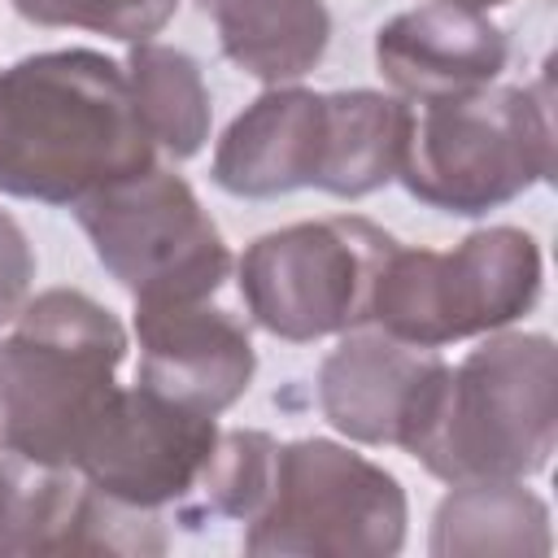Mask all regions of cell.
<instances>
[{"label":"cell","instance_id":"obj_22","mask_svg":"<svg viewBox=\"0 0 558 558\" xmlns=\"http://www.w3.org/2000/svg\"><path fill=\"white\" fill-rule=\"evenodd\" d=\"M449 4H462V9H501V4H510V0H449Z\"/></svg>","mask_w":558,"mask_h":558},{"label":"cell","instance_id":"obj_16","mask_svg":"<svg viewBox=\"0 0 558 558\" xmlns=\"http://www.w3.org/2000/svg\"><path fill=\"white\" fill-rule=\"evenodd\" d=\"M214 26L231 65L279 87L305 78L331 39L323 0H196Z\"/></svg>","mask_w":558,"mask_h":558},{"label":"cell","instance_id":"obj_9","mask_svg":"<svg viewBox=\"0 0 558 558\" xmlns=\"http://www.w3.org/2000/svg\"><path fill=\"white\" fill-rule=\"evenodd\" d=\"M218 423L209 414L183 410L148 388H118L113 405L96 423L78 475L135 510H166L174 514L196 497L209 458L218 449Z\"/></svg>","mask_w":558,"mask_h":558},{"label":"cell","instance_id":"obj_18","mask_svg":"<svg viewBox=\"0 0 558 558\" xmlns=\"http://www.w3.org/2000/svg\"><path fill=\"white\" fill-rule=\"evenodd\" d=\"M122 70H126L135 113H140L153 148H166L174 161L196 157L205 148L209 122H214V105H209L201 65L183 48L144 39L131 48Z\"/></svg>","mask_w":558,"mask_h":558},{"label":"cell","instance_id":"obj_17","mask_svg":"<svg viewBox=\"0 0 558 558\" xmlns=\"http://www.w3.org/2000/svg\"><path fill=\"white\" fill-rule=\"evenodd\" d=\"M549 510L523 480L453 484L432 519V554H549Z\"/></svg>","mask_w":558,"mask_h":558},{"label":"cell","instance_id":"obj_7","mask_svg":"<svg viewBox=\"0 0 558 558\" xmlns=\"http://www.w3.org/2000/svg\"><path fill=\"white\" fill-rule=\"evenodd\" d=\"M397 240L371 218H318L257 235L240 257V296L257 327L310 344L371 323V296Z\"/></svg>","mask_w":558,"mask_h":558},{"label":"cell","instance_id":"obj_5","mask_svg":"<svg viewBox=\"0 0 558 558\" xmlns=\"http://www.w3.org/2000/svg\"><path fill=\"white\" fill-rule=\"evenodd\" d=\"M541 301V248L519 227L471 231L453 253L392 248L371 296V323L405 344L440 349L488 336Z\"/></svg>","mask_w":558,"mask_h":558},{"label":"cell","instance_id":"obj_11","mask_svg":"<svg viewBox=\"0 0 558 558\" xmlns=\"http://www.w3.org/2000/svg\"><path fill=\"white\" fill-rule=\"evenodd\" d=\"M153 510L96 493L74 466L0 453V554H161Z\"/></svg>","mask_w":558,"mask_h":558},{"label":"cell","instance_id":"obj_19","mask_svg":"<svg viewBox=\"0 0 558 558\" xmlns=\"http://www.w3.org/2000/svg\"><path fill=\"white\" fill-rule=\"evenodd\" d=\"M275 458H279V440L266 432H222L218 449L209 458V471L196 488V497L179 510V523L196 527L205 519H240L253 523L270 497L275 484Z\"/></svg>","mask_w":558,"mask_h":558},{"label":"cell","instance_id":"obj_15","mask_svg":"<svg viewBox=\"0 0 558 558\" xmlns=\"http://www.w3.org/2000/svg\"><path fill=\"white\" fill-rule=\"evenodd\" d=\"M414 109L384 92H331L323 96V153L314 187L340 201L379 192L401 174Z\"/></svg>","mask_w":558,"mask_h":558},{"label":"cell","instance_id":"obj_20","mask_svg":"<svg viewBox=\"0 0 558 558\" xmlns=\"http://www.w3.org/2000/svg\"><path fill=\"white\" fill-rule=\"evenodd\" d=\"M9 4L35 26H74L126 44H144L148 35H157L179 9V0H9Z\"/></svg>","mask_w":558,"mask_h":558},{"label":"cell","instance_id":"obj_14","mask_svg":"<svg viewBox=\"0 0 558 558\" xmlns=\"http://www.w3.org/2000/svg\"><path fill=\"white\" fill-rule=\"evenodd\" d=\"M323 153V92L279 83L262 92L218 140L214 183L244 201L314 187Z\"/></svg>","mask_w":558,"mask_h":558},{"label":"cell","instance_id":"obj_2","mask_svg":"<svg viewBox=\"0 0 558 558\" xmlns=\"http://www.w3.org/2000/svg\"><path fill=\"white\" fill-rule=\"evenodd\" d=\"M122 357V323L87 292L48 288L26 301L0 340V453L78 471L118 397Z\"/></svg>","mask_w":558,"mask_h":558},{"label":"cell","instance_id":"obj_12","mask_svg":"<svg viewBox=\"0 0 558 558\" xmlns=\"http://www.w3.org/2000/svg\"><path fill=\"white\" fill-rule=\"evenodd\" d=\"M140 375L135 384L196 414L218 418L231 410L257 371L244 323L205 301L135 305Z\"/></svg>","mask_w":558,"mask_h":558},{"label":"cell","instance_id":"obj_4","mask_svg":"<svg viewBox=\"0 0 558 558\" xmlns=\"http://www.w3.org/2000/svg\"><path fill=\"white\" fill-rule=\"evenodd\" d=\"M554 174V105L549 83L480 87L458 100L427 105L405 144L401 183L427 209L480 218L519 201Z\"/></svg>","mask_w":558,"mask_h":558},{"label":"cell","instance_id":"obj_13","mask_svg":"<svg viewBox=\"0 0 558 558\" xmlns=\"http://www.w3.org/2000/svg\"><path fill=\"white\" fill-rule=\"evenodd\" d=\"M379 74L418 105H440L493 87L510 61L506 31L480 9L432 0L397 13L375 35Z\"/></svg>","mask_w":558,"mask_h":558},{"label":"cell","instance_id":"obj_8","mask_svg":"<svg viewBox=\"0 0 558 558\" xmlns=\"http://www.w3.org/2000/svg\"><path fill=\"white\" fill-rule=\"evenodd\" d=\"M100 266L135 305L209 301L231 275V248L183 174L148 166L74 205Z\"/></svg>","mask_w":558,"mask_h":558},{"label":"cell","instance_id":"obj_10","mask_svg":"<svg viewBox=\"0 0 558 558\" xmlns=\"http://www.w3.org/2000/svg\"><path fill=\"white\" fill-rule=\"evenodd\" d=\"M445 379L449 362L436 349L405 344L379 327H353L318 366V410L357 445H397L410 453Z\"/></svg>","mask_w":558,"mask_h":558},{"label":"cell","instance_id":"obj_21","mask_svg":"<svg viewBox=\"0 0 558 558\" xmlns=\"http://www.w3.org/2000/svg\"><path fill=\"white\" fill-rule=\"evenodd\" d=\"M31 283H35V248L17 227V218L0 209V327L22 314Z\"/></svg>","mask_w":558,"mask_h":558},{"label":"cell","instance_id":"obj_1","mask_svg":"<svg viewBox=\"0 0 558 558\" xmlns=\"http://www.w3.org/2000/svg\"><path fill=\"white\" fill-rule=\"evenodd\" d=\"M153 166L126 70L92 48L35 52L0 70V192L44 205L83 196Z\"/></svg>","mask_w":558,"mask_h":558},{"label":"cell","instance_id":"obj_3","mask_svg":"<svg viewBox=\"0 0 558 558\" xmlns=\"http://www.w3.org/2000/svg\"><path fill=\"white\" fill-rule=\"evenodd\" d=\"M558 445V349L536 331H488L440 388V401L414 440L436 480L493 484L545 471Z\"/></svg>","mask_w":558,"mask_h":558},{"label":"cell","instance_id":"obj_6","mask_svg":"<svg viewBox=\"0 0 558 558\" xmlns=\"http://www.w3.org/2000/svg\"><path fill=\"white\" fill-rule=\"evenodd\" d=\"M405 493L392 471L336 445H279L275 484L244 532L257 558H388L405 545Z\"/></svg>","mask_w":558,"mask_h":558}]
</instances>
